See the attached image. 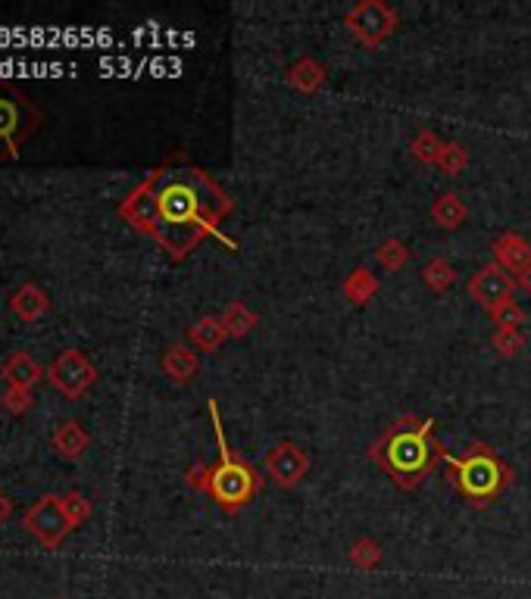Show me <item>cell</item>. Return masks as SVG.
Listing matches in <instances>:
<instances>
[{
  "mask_svg": "<svg viewBox=\"0 0 531 599\" xmlns=\"http://www.w3.org/2000/svg\"><path fill=\"white\" fill-rule=\"evenodd\" d=\"M232 210L235 200L216 185L213 175L194 163H182L179 156L150 169L116 206V213L135 231L154 238L172 263L188 259L207 238L238 250V241L222 231V219Z\"/></svg>",
  "mask_w": 531,
  "mask_h": 599,
  "instance_id": "cell-1",
  "label": "cell"
},
{
  "mask_svg": "<svg viewBox=\"0 0 531 599\" xmlns=\"http://www.w3.org/2000/svg\"><path fill=\"white\" fill-rule=\"evenodd\" d=\"M369 459L385 468L397 490L413 493L428 475L435 472L438 462H444V444L435 437L432 419H416L403 415L388 431L372 444Z\"/></svg>",
  "mask_w": 531,
  "mask_h": 599,
  "instance_id": "cell-2",
  "label": "cell"
},
{
  "mask_svg": "<svg viewBox=\"0 0 531 599\" xmlns=\"http://www.w3.org/2000/svg\"><path fill=\"white\" fill-rule=\"evenodd\" d=\"M210 409V422H213V434H216V447H219V459L213 465L207 462H194L188 468V484L200 493H207V497L225 512V515H238L244 512L254 497L263 487V475L257 472L254 465H250L244 456H238L229 440H225V425L219 419V403L210 400L207 403Z\"/></svg>",
  "mask_w": 531,
  "mask_h": 599,
  "instance_id": "cell-3",
  "label": "cell"
},
{
  "mask_svg": "<svg viewBox=\"0 0 531 599\" xmlns=\"http://www.w3.org/2000/svg\"><path fill=\"white\" fill-rule=\"evenodd\" d=\"M444 462L450 468V484L472 509L491 506L513 481V468L488 444H475L466 456H453L444 450Z\"/></svg>",
  "mask_w": 531,
  "mask_h": 599,
  "instance_id": "cell-4",
  "label": "cell"
},
{
  "mask_svg": "<svg viewBox=\"0 0 531 599\" xmlns=\"http://www.w3.org/2000/svg\"><path fill=\"white\" fill-rule=\"evenodd\" d=\"M44 116L13 82H0V163L16 160L19 147L29 141Z\"/></svg>",
  "mask_w": 531,
  "mask_h": 599,
  "instance_id": "cell-5",
  "label": "cell"
},
{
  "mask_svg": "<svg viewBox=\"0 0 531 599\" xmlns=\"http://www.w3.org/2000/svg\"><path fill=\"white\" fill-rule=\"evenodd\" d=\"M397 22H400L397 10L388 7L385 0H363V4L347 10V16H344L347 32L357 38L366 50H378V47H382L394 35Z\"/></svg>",
  "mask_w": 531,
  "mask_h": 599,
  "instance_id": "cell-6",
  "label": "cell"
},
{
  "mask_svg": "<svg viewBox=\"0 0 531 599\" xmlns=\"http://www.w3.org/2000/svg\"><path fill=\"white\" fill-rule=\"evenodd\" d=\"M22 525L41 546H47V550H57V546L75 531L60 506V493H44L41 500H35L29 509H25Z\"/></svg>",
  "mask_w": 531,
  "mask_h": 599,
  "instance_id": "cell-7",
  "label": "cell"
},
{
  "mask_svg": "<svg viewBox=\"0 0 531 599\" xmlns=\"http://www.w3.org/2000/svg\"><path fill=\"white\" fill-rule=\"evenodd\" d=\"M44 378L54 384L66 400H79L88 387H94L97 369L82 350L69 347L57 359H50V366L44 369Z\"/></svg>",
  "mask_w": 531,
  "mask_h": 599,
  "instance_id": "cell-8",
  "label": "cell"
},
{
  "mask_svg": "<svg viewBox=\"0 0 531 599\" xmlns=\"http://www.w3.org/2000/svg\"><path fill=\"white\" fill-rule=\"evenodd\" d=\"M263 468L278 490H294L310 475V453L297 447L294 440H278V444L266 453Z\"/></svg>",
  "mask_w": 531,
  "mask_h": 599,
  "instance_id": "cell-9",
  "label": "cell"
},
{
  "mask_svg": "<svg viewBox=\"0 0 531 599\" xmlns=\"http://www.w3.org/2000/svg\"><path fill=\"white\" fill-rule=\"evenodd\" d=\"M519 288L516 284V278L503 269V266H497V263H488V266H482L478 269L472 278H469V284H466V291H469V297L482 306L488 316L494 309H500L507 300H513V291Z\"/></svg>",
  "mask_w": 531,
  "mask_h": 599,
  "instance_id": "cell-10",
  "label": "cell"
},
{
  "mask_svg": "<svg viewBox=\"0 0 531 599\" xmlns=\"http://www.w3.org/2000/svg\"><path fill=\"white\" fill-rule=\"evenodd\" d=\"M494 250V263L507 269L513 278H522L531 272V244L516 231H503L491 244Z\"/></svg>",
  "mask_w": 531,
  "mask_h": 599,
  "instance_id": "cell-11",
  "label": "cell"
},
{
  "mask_svg": "<svg viewBox=\"0 0 531 599\" xmlns=\"http://www.w3.org/2000/svg\"><path fill=\"white\" fill-rule=\"evenodd\" d=\"M0 375H4L7 384L13 387H29L41 381L44 369L38 366V359L29 350H13L4 362H0Z\"/></svg>",
  "mask_w": 531,
  "mask_h": 599,
  "instance_id": "cell-12",
  "label": "cell"
},
{
  "mask_svg": "<svg viewBox=\"0 0 531 599\" xmlns=\"http://www.w3.org/2000/svg\"><path fill=\"white\" fill-rule=\"evenodd\" d=\"M160 369L172 384H191L197 375V356L185 344H169L160 356Z\"/></svg>",
  "mask_w": 531,
  "mask_h": 599,
  "instance_id": "cell-13",
  "label": "cell"
},
{
  "mask_svg": "<svg viewBox=\"0 0 531 599\" xmlns=\"http://www.w3.org/2000/svg\"><path fill=\"white\" fill-rule=\"evenodd\" d=\"M10 309L16 312L22 322H38L44 312L50 309V300H47L44 288H38L35 281H25V284H19V288L13 291Z\"/></svg>",
  "mask_w": 531,
  "mask_h": 599,
  "instance_id": "cell-14",
  "label": "cell"
},
{
  "mask_svg": "<svg viewBox=\"0 0 531 599\" xmlns=\"http://www.w3.org/2000/svg\"><path fill=\"white\" fill-rule=\"evenodd\" d=\"M285 82L300 94H316L325 85V66L316 57H300L285 69Z\"/></svg>",
  "mask_w": 531,
  "mask_h": 599,
  "instance_id": "cell-15",
  "label": "cell"
},
{
  "mask_svg": "<svg viewBox=\"0 0 531 599\" xmlns=\"http://www.w3.org/2000/svg\"><path fill=\"white\" fill-rule=\"evenodd\" d=\"M428 216H432V222H435L438 228L457 231V228H463L466 219H469V206H466V200H463L460 194L447 191V194L435 197V203H432V210H428Z\"/></svg>",
  "mask_w": 531,
  "mask_h": 599,
  "instance_id": "cell-16",
  "label": "cell"
},
{
  "mask_svg": "<svg viewBox=\"0 0 531 599\" xmlns=\"http://www.w3.org/2000/svg\"><path fill=\"white\" fill-rule=\"evenodd\" d=\"M50 440H54V450L63 456V459H82V453L88 450V444H91V437H88V431L75 422V419H63L57 428H54V434H50Z\"/></svg>",
  "mask_w": 531,
  "mask_h": 599,
  "instance_id": "cell-17",
  "label": "cell"
},
{
  "mask_svg": "<svg viewBox=\"0 0 531 599\" xmlns=\"http://www.w3.org/2000/svg\"><path fill=\"white\" fill-rule=\"evenodd\" d=\"M222 325H225V334L232 337V341H241V337H247L250 331H254L260 325V316L254 309H250L244 300H232L229 306L222 309Z\"/></svg>",
  "mask_w": 531,
  "mask_h": 599,
  "instance_id": "cell-18",
  "label": "cell"
},
{
  "mask_svg": "<svg viewBox=\"0 0 531 599\" xmlns=\"http://www.w3.org/2000/svg\"><path fill=\"white\" fill-rule=\"evenodd\" d=\"M225 337H229V334H225V325H222L219 316H204V319H197V322L188 328L191 347H194V350H204V353L219 350Z\"/></svg>",
  "mask_w": 531,
  "mask_h": 599,
  "instance_id": "cell-19",
  "label": "cell"
},
{
  "mask_svg": "<svg viewBox=\"0 0 531 599\" xmlns=\"http://www.w3.org/2000/svg\"><path fill=\"white\" fill-rule=\"evenodd\" d=\"M378 294V275L366 266H357L344 278V300L353 306H366Z\"/></svg>",
  "mask_w": 531,
  "mask_h": 599,
  "instance_id": "cell-20",
  "label": "cell"
},
{
  "mask_svg": "<svg viewBox=\"0 0 531 599\" xmlns=\"http://www.w3.org/2000/svg\"><path fill=\"white\" fill-rule=\"evenodd\" d=\"M422 284L435 294H447L453 284H457V269H453L444 256H435L422 266Z\"/></svg>",
  "mask_w": 531,
  "mask_h": 599,
  "instance_id": "cell-21",
  "label": "cell"
},
{
  "mask_svg": "<svg viewBox=\"0 0 531 599\" xmlns=\"http://www.w3.org/2000/svg\"><path fill=\"white\" fill-rule=\"evenodd\" d=\"M444 147H447V141H441L438 132H432V128H422V132L410 141V156L422 166H438Z\"/></svg>",
  "mask_w": 531,
  "mask_h": 599,
  "instance_id": "cell-22",
  "label": "cell"
},
{
  "mask_svg": "<svg viewBox=\"0 0 531 599\" xmlns=\"http://www.w3.org/2000/svg\"><path fill=\"white\" fill-rule=\"evenodd\" d=\"M347 556H350L353 568L375 571L378 565H382V546H378V540H372V537H357V540L350 543Z\"/></svg>",
  "mask_w": 531,
  "mask_h": 599,
  "instance_id": "cell-23",
  "label": "cell"
},
{
  "mask_svg": "<svg viewBox=\"0 0 531 599\" xmlns=\"http://www.w3.org/2000/svg\"><path fill=\"white\" fill-rule=\"evenodd\" d=\"M375 259H378V266H382V269L397 272V269H403V266L410 263V247L403 244L400 238H388V241L378 244Z\"/></svg>",
  "mask_w": 531,
  "mask_h": 599,
  "instance_id": "cell-24",
  "label": "cell"
},
{
  "mask_svg": "<svg viewBox=\"0 0 531 599\" xmlns=\"http://www.w3.org/2000/svg\"><path fill=\"white\" fill-rule=\"evenodd\" d=\"M60 506H63V512H66V518L72 522V528H82L88 518H91V512H94V506H91V500L85 497L82 490H66V493H60Z\"/></svg>",
  "mask_w": 531,
  "mask_h": 599,
  "instance_id": "cell-25",
  "label": "cell"
},
{
  "mask_svg": "<svg viewBox=\"0 0 531 599\" xmlns=\"http://www.w3.org/2000/svg\"><path fill=\"white\" fill-rule=\"evenodd\" d=\"M491 347L503 356V359H516L525 347V331L519 328H497L491 337Z\"/></svg>",
  "mask_w": 531,
  "mask_h": 599,
  "instance_id": "cell-26",
  "label": "cell"
},
{
  "mask_svg": "<svg viewBox=\"0 0 531 599\" xmlns=\"http://www.w3.org/2000/svg\"><path fill=\"white\" fill-rule=\"evenodd\" d=\"M466 166H469V150L460 141H447L435 169H441L444 175H460V172H466Z\"/></svg>",
  "mask_w": 531,
  "mask_h": 599,
  "instance_id": "cell-27",
  "label": "cell"
},
{
  "mask_svg": "<svg viewBox=\"0 0 531 599\" xmlns=\"http://www.w3.org/2000/svg\"><path fill=\"white\" fill-rule=\"evenodd\" d=\"M491 322L497 325V328H525L528 325V316H525V309L516 303V300H507L500 309H494L491 312Z\"/></svg>",
  "mask_w": 531,
  "mask_h": 599,
  "instance_id": "cell-28",
  "label": "cell"
},
{
  "mask_svg": "<svg viewBox=\"0 0 531 599\" xmlns=\"http://www.w3.org/2000/svg\"><path fill=\"white\" fill-rule=\"evenodd\" d=\"M32 403H35V397H32L29 387H13V384H7V390H4V409H7V412L25 415V412L32 409Z\"/></svg>",
  "mask_w": 531,
  "mask_h": 599,
  "instance_id": "cell-29",
  "label": "cell"
},
{
  "mask_svg": "<svg viewBox=\"0 0 531 599\" xmlns=\"http://www.w3.org/2000/svg\"><path fill=\"white\" fill-rule=\"evenodd\" d=\"M10 512H13V503H10V497H7V493L0 490V525L7 522V518H10Z\"/></svg>",
  "mask_w": 531,
  "mask_h": 599,
  "instance_id": "cell-30",
  "label": "cell"
},
{
  "mask_svg": "<svg viewBox=\"0 0 531 599\" xmlns=\"http://www.w3.org/2000/svg\"><path fill=\"white\" fill-rule=\"evenodd\" d=\"M516 284H519L522 291H528V297H531V272H528V275H522V278H516Z\"/></svg>",
  "mask_w": 531,
  "mask_h": 599,
  "instance_id": "cell-31",
  "label": "cell"
}]
</instances>
